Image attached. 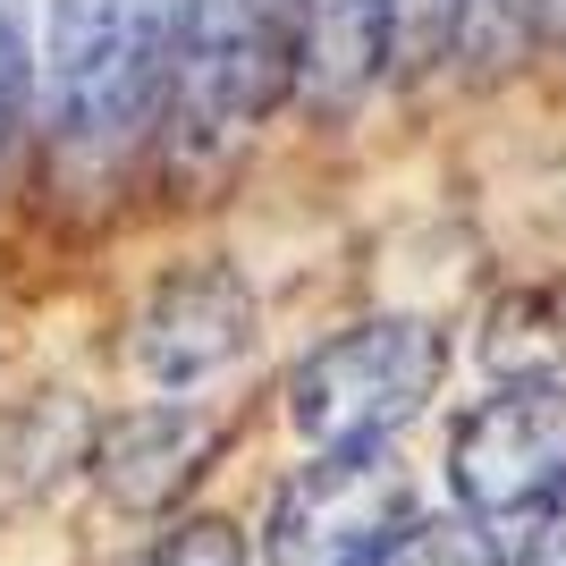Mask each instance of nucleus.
Wrapping results in <instances>:
<instances>
[{
	"label": "nucleus",
	"instance_id": "12",
	"mask_svg": "<svg viewBox=\"0 0 566 566\" xmlns=\"http://www.w3.org/2000/svg\"><path fill=\"white\" fill-rule=\"evenodd\" d=\"M516 566H566V482L542 499V516H533V542H524Z\"/></svg>",
	"mask_w": 566,
	"mask_h": 566
},
{
	"label": "nucleus",
	"instance_id": "13",
	"mask_svg": "<svg viewBox=\"0 0 566 566\" xmlns=\"http://www.w3.org/2000/svg\"><path fill=\"white\" fill-rule=\"evenodd\" d=\"M18 94H25V51H18V18L0 9V136L18 118Z\"/></svg>",
	"mask_w": 566,
	"mask_h": 566
},
{
	"label": "nucleus",
	"instance_id": "7",
	"mask_svg": "<svg viewBox=\"0 0 566 566\" xmlns=\"http://www.w3.org/2000/svg\"><path fill=\"white\" fill-rule=\"evenodd\" d=\"M287 18H296V85H305V102L313 111H347L373 85L380 51H389L398 0H287Z\"/></svg>",
	"mask_w": 566,
	"mask_h": 566
},
{
	"label": "nucleus",
	"instance_id": "10",
	"mask_svg": "<svg viewBox=\"0 0 566 566\" xmlns=\"http://www.w3.org/2000/svg\"><path fill=\"white\" fill-rule=\"evenodd\" d=\"M373 566H499V542L482 524H415V533H398Z\"/></svg>",
	"mask_w": 566,
	"mask_h": 566
},
{
	"label": "nucleus",
	"instance_id": "4",
	"mask_svg": "<svg viewBox=\"0 0 566 566\" xmlns=\"http://www.w3.org/2000/svg\"><path fill=\"white\" fill-rule=\"evenodd\" d=\"M406 465L389 449H322L271 507V566H373L406 524Z\"/></svg>",
	"mask_w": 566,
	"mask_h": 566
},
{
	"label": "nucleus",
	"instance_id": "9",
	"mask_svg": "<svg viewBox=\"0 0 566 566\" xmlns=\"http://www.w3.org/2000/svg\"><path fill=\"white\" fill-rule=\"evenodd\" d=\"M423 18H431V34H449L457 51L499 60V51H516L533 25L566 34V0H423Z\"/></svg>",
	"mask_w": 566,
	"mask_h": 566
},
{
	"label": "nucleus",
	"instance_id": "5",
	"mask_svg": "<svg viewBox=\"0 0 566 566\" xmlns=\"http://www.w3.org/2000/svg\"><path fill=\"white\" fill-rule=\"evenodd\" d=\"M449 482L473 516H524L566 482V398L549 380H516L482 398L449 440Z\"/></svg>",
	"mask_w": 566,
	"mask_h": 566
},
{
	"label": "nucleus",
	"instance_id": "8",
	"mask_svg": "<svg viewBox=\"0 0 566 566\" xmlns=\"http://www.w3.org/2000/svg\"><path fill=\"white\" fill-rule=\"evenodd\" d=\"M203 457V431L187 423V415H144V423H127L111 440V457H102V482H111L127 507H161L187 473H203L195 465Z\"/></svg>",
	"mask_w": 566,
	"mask_h": 566
},
{
	"label": "nucleus",
	"instance_id": "2",
	"mask_svg": "<svg viewBox=\"0 0 566 566\" xmlns=\"http://www.w3.org/2000/svg\"><path fill=\"white\" fill-rule=\"evenodd\" d=\"M169 69V0H51V111L76 144H127Z\"/></svg>",
	"mask_w": 566,
	"mask_h": 566
},
{
	"label": "nucleus",
	"instance_id": "1",
	"mask_svg": "<svg viewBox=\"0 0 566 566\" xmlns=\"http://www.w3.org/2000/svg\"><path fill=\"white\" fill-rule=\"evenodd\" d=\"M440 331L423 322H364L305 355V373L287 380L296 423L313 449H389L440 389Z\"/></svg>",
	"mask_w": 566,
	"mask_h": 566
},
{
	"label": "nucleus",
	"instance_id": "6",
	"mask_svg": "<svg viewBox=\"0 0 566 566\" xmlns=\"http://www.w3.org/2000/svg\"><path fill=\"white\" fill-rule=\"evenodd\" d=\"M245 322H254V305L229 271H178L136 322V364L161 380H203L245 347Z\"/></svg>",
	"mask_w": 566,
	"mask_h": 566
},
{
	"label": "nucleus",
	"instance_id": "3",
	"mask_svg": "<svg viewBox=\"0 0 566 566\" xmlns=\"http://www.w3.org/2000/svg\"><path fill=\"white\" fill-rule=\"evenodd\" d=\"M296 85V18L287 0H187L178 25V102L203 136H245Z\"/></svg>",
	"mask_w": 566,
	"mask_h": 566
},
{
	"label": "nucleus",
	"instance_id": "11",
	"mask_svg": "<svg viewBox=\"0 0 566 566\" xmlns=\"http://www.w3.org/2000/svg\"><path fill=\"white\" fill-rule=\"evenodd\" d=\"M136 566H245V542H237V524L195 516V524H178V533H161Z\"/></svg>",
	"mask_w": 566,
	"mask_h": 566
}]
</instances>
